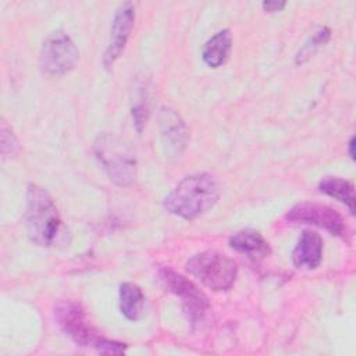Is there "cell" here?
Returning <instances> with one entry per match:
<instances>
[{"label":"cell","mask_w":356,"mask_h":356,"mask_svg":"<svg viewBox=\"0 0 356 356\" xmlns=\"http://www.w3.org/2000/svg\"><path fill=\"white\" fill-rule=\"evenodd\" d=\"M220 197L217 181L206 172L185 177L164 199V207L174 216L195 220L209 211Z\"/></svg>","instance_id":"cell-1"},{"label":"cell","mask_w":356,"mask_h":356,"mask_svg":"<svg viewBox=\"0 0 356 356\" xmlns=\"http://www.w3.org/2000/svg\"><path fill=\"white\" fill-rule=\"evenodd\" d=\"M25 224L31 241L39 246L53 245L61 228V218L51 196L36 184L26 189Z\"/></svg>","instance_id":"cell-2"},{"label":"cell","mask_w":356,"mask_h":356,"mask_svg":"<svg viewBox=\"0 0 356 356\" xmlns=\"http://www.w3.org/2000/svg\"><path fill=\"white\" fill-rule=\"evenodd\" d=\"M93 153L110 181L118 186H129L136 179V157L131 147L113 134H99L93 142Z\"/></svg>","instance_id":"cell-3"},{"label":"cell","mask_w":356,"mask_h":356,"mask_svg":"<svg viewBox=\"0 0 356 356\" xmlns=\"http://www.w3.org/2000/svg\"><path fill=\"white\" fill-rule=\"evenodd\" d=\"M186 271L211 291H227L235 282L238 267L218 250H204L186 261Z\"/></svg>","instance_id":"cell-4"},{"label":"cell","mask_w":356,"mask_h":356,"mask_svg":"<svg viewBox=\"0 0 356 356\" xmlns=\"http://www.w3.org/2000/svg\"><path fill=\"white\" fill-rule=\"evenodd\" d=\"M78 57L79 51L72 39L63 31H54L43 42L40 67L49 75L61 76L75 67Z\"/></svg>","instance_id":"cell-5"},{"label":"cell","mask_w":356,"mask_h":356,"mask_svg":"<svg viewBox=\"0 0 356 356\" xmlns=\"http://www.w3.org/2000/svg\"><path fill=\"white\" fill-rule=\"evenodd\" d=\"M54 318L60 330L79 346H95L97 349L103 339L93 331L78 303L60 302L54 309Z\"/></svg>","instance_id":"cell-6"},{"label":"cell","mask_w":356,"mask_h":356,"mask_svg":"<svg viewBox=\"0 0 356 356\" xmlns=\"http://www.w3.org/2000/svg\"><path fill=\"white\" fill-rule=\"evenodd\" d=\"M159 278L164 288H167L171 293L179 296L184 310L188 313L192 321L203 317L210 306L209 299L192 281L172 271L171 268H161L159 271Z\"/></svg>","instance_id":"cell-7"},{"label":"cell","mask_w":356,"mask_h":356,"mask_svg":"<svg viewBox=\"0 0 356 356\" xmlns=\"http://www.w3.org/2000/svg\"><path fill=\"white\" fill-rule=\"evenodd\" d=\"M134 24H135V4L131 1H125L120 4L113 18L108 46L103 56V64L106 68L113 67V64L122 54L127 46V42L131 36V32L134 29Z\"/></svg>","instance_id":"cell-8"},{"label":"cell","mask_w":356,"mask_h":356,"mask_svg":"<svg viewBox=\"0 0 356 356\" xmlns=\"http://www.w3.org/2000/svg\"><path fill=\"white\" fill-rule=\"evenodd\" d=\"M286 218L293 222L317 225L332 235H342L345 232L342 217L332 207L325 204L299 203L286 213Z\"/></svg>","instance_id":"cell-9"},{"label":"cell","mask_w":356,"mask_h":356,"mask_svg":"<svg viewBox=\"0 0 356 356\" xmlns=\"http://www.w3.org/2000/svg\"><path fill=\"white\" fill-rule=\"evenodd\" d=\"M159 128L165 154L179 157L188 145V129L179 113L171 107H161L159 113Z\"/></svg>","instance_id":"cell-10"},{"label":"cell","mask_w":356,"mask_h":356,"mask_svg":"<svg viewBox=\"0 0 356 356\" xmlns=\"http://www.w3.org/2000/svg\"><path fill=\"white\" fill-rule=\"evenodd\" d=\"M323 259V239L314 231H303L295 249L292 250V261L298 268H317Z\"/></svg>","instance_id":"cell-11"},{"label":"cell","mask_w":356,"mask_h":356,"mask_svg":"<svg viewBox=\"0 0 356 356\" xmlns=\"http://www.w3.org/2000/svg\"><path fill=\"white\" fill-rule=\"evenodd\" d=\"M229 246L252 261H260L270 253V245L264 236L254 229H242L229 238Z\"/></svg>","instance_id":"cell-12"},{"label":"cell","mask_w":356,"mask_h":356,"mask_svg":"<svg viewBox=\"0 0 356 356\" xmlns=\"http://www.w3.org/2000/svg\"><path fill=\"white\" fill-rule=\"evenodd\" d=\"M232 49V35L229 29L218 31L202 49V58L210 68L221 67L229 57Z\"/></svg>","instance_id":"cell-13"},{"label":"cell","mask_w":356,"mask_h":356,"mask_svg":"<svg viewBox=\"0 0 356 356\" xmlns=\"http://www.w3.org/2000/svg\"><path fill=\"white\" fill-rule=\"evenodd\" d=\"M120 310L125 318L136 321L143 316L145 295L134 282H122L120 285Z\"/></svg>","instance_id":"cell-14"},{"label":"cell","mask_w":356,"mask_h":356,"mask_svg":"<svg viewBox=\"0 0 356 356\" xmlns=\"http://www.w3.org/2000/svg\"><path fill=\"white\" fill-rule=\"evenodd\" d=\"M320 192L343 203L349 211L355 213V188L353 184L341 177H325L318 184Z\"/></svg>","instance_id":"cell-15"},{"label":"cell","mask_w":356,"mask_h":356,"mask_svg":"<svg viewBox=\"0 0 356 356\" xmlns=\"http://www.w3.org/2000/svg\"><path fill=\"white\" fill-rule=\"evenodd\" d=\"M149 93L145 86L138 88V90L134 95V103H132V118L134 125L138 132H142L143 127L146 125V121L149 118Z\"/></svg>","instance_id":"cell-16"},{"label":"cell","mask_w":356,"mask_h":356,"mask_svg":"<svg viewBox=\"0 0 356 356\" xmlns=\"http://www.w3.org/2000/svg\"><path fill=\"white\" fill-rule=\"evenodd\" d=\"M330 29L323 26L318 28L316 32L312 33V36L309 38V40L303 44V47L299 50V53L296 54V63L302 64L305 63L310 56H313L316 53V50L323 46L328 39H330Z\"/></svg>","instance_id":"cell-17"},{"label":"cell","mask_w":356,"mask_h":356,"mask_svg":"<svg viewBox=\"0 0 356 356\" xmlns=\"http://www.w3.org/2000/svg\"><path fill=\"white\" fill-rule=\"evenodd\" d=\"M261 6H263V8H264L266 11L273 13V11H280V10H282V8L285 7V3H284V1H264Z\"/></svg>","instance_id":"cell-18"},{"label":"cell","mask_w":356,"mask_h":356,"mask_svg":"<svg viewBox=\"0 0 356 356\" xmlns=\"http://www.w3.org/2000/svg\"><path fill=\"white\" fill-rule=\"evenodd\" d=\"M348 146H349V156H350L352 159H355V152H353V147H355V138H353V136L350 138Z\"/></svg>","instance_id":"cell-19"}]
</instances>
